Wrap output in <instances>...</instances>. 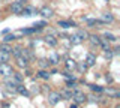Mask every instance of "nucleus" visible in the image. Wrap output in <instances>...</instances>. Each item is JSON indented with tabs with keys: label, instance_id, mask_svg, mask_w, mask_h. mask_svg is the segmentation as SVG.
I'll return each mask as SVG.
<instances>
[{
	"label": "nucleus",
	"instance_id": "obj_1",
	"mask_svg": "<svg viewBox=\"0 0 120 108\" xmlns=\"http://www.w3.org/2000/svg\"><path fill=\"white\" fill-rule=\"evenodd\" d=\"M72 98L75 101V104H82V102L87 101V96H86L81 90H74L72 92Z\"/></svg>",
	"mask_w": 120,
	"mask_h": 108
},
{
	"label": "nucleus",
	"instance_id": "obj_2",
	"mask_svg": "<svg viewBox=\"0 0 120 108\" xmlns=\"http://www.w3.org/2000/svg\"><path fill=\"white\" fill-rule=\"evenodd\" d=\"M0 74H2L3 77H11L14 74L12 66L8 65V63H0Z\"/></svg>",
	"mask_w": 120,
	"mask_h": 108
},
{
	"label": "nucleus",
	"instance_id": "obj_3",
	"mask_svg": "<svg viewBox=\"0 0 120 108\" xmlns=\"http://www.w3.org/2000/svg\"><path fill=\"white\" fill-rule=\"evenodd\" d=\"M36 14H38V9H36V8H33V6H24L20 15H24V17H32V15H36Z\"/></svg>",
	"mask_w": 120,
	"mask_h": 108
},
{
	"label": "nucleus",
	"instance_id": "obj_4",
	"mask_svg": "<svg viewBox=\"0 0 120 108\" xmlns=\"http://www.w3.org/2000/svg\"><path fill=\"white\" fill-rule=\"evenodd\" d=\"M22 8H24V3L22 2H14L11 5V11H12V14H15V15H20Z\"/></svg>",
	"mask_w": 120,
	"mask_h": 108
},
{
	"label": "nucleus",
	"instance_id": "obj_5",
	"mask_svg": "<svg viewBox=\"0 0 120 108\" xmlns=\"http://www.w3.org/2000/svg\"><path fill=\"white\" fill-rule=\"evenodd\" d=\"M60 101V93L59 92H51L50 95H48V102L51 104V105H56Z\"/></svg>",
	"mask_w": 120,
	"mask_h": 108
},
{
	"label": "nucleus",
	"instance_id": "obj_6",
	"mask_svg": "<svg viewBox=\"0 0 120 108\" xmlns=\"http://www.w3.org/2000/svg\"><path fill=\"white\" fill-rule=\"evenodd\" d=\"M15 62H17V66L18 68H27L29 66V60L26 57H22V56H18V57H15Z\"/></svg>",
	"mask_w": 120,
	"mask_h": 108
},
{
	"label": "nucleus",
	"instance_id": "obj_7",
	"mask_svg": "<svg viewBox=\"0 0 120 108\" xmlns=\"http://www.w3.org/2000/svg\"><path fill=\"white\" fill-rule=\"evenodd\" d=\"M101 21L104 23V26L105 24H111L112 21H114V15L110 14V12H105V14H102V17H101Z\"/></svg>",
	"mask_w": 120,
	"mask_h": 108
},
{
	"label": "nucleus",
	"instance_id": "obj_8",
	"mask_svg": "<svg viewBox=\"0 0 120 108\" xmlns=\"http://www.w3.org/2000/svg\"><path fill=\"white\" fill-rule=\"evenodd\" d=\"M86 65H87V68H90V66H93L96 63V56L95 54H92V53H89L87 56H86Z\"/></svg>",
	"mask_w": 120,
	"mask_h": 108
},
{
	"label": "nucleus",
	"instance_id": "obj_9",
	"mask_svg": "<svg viewBox=\"0 0 120 108\" xmlns=\"http://www.w3.org/2000/svg\"><path fill=\"white\" fill-rule=\"evenodd\" d=\"M38 14H41L44 18H51V17H52V9L45 6V8H42L41 11H38Z\"/></svg>",
	"mask_w": 120,
	"mask_h": 108
},
{
	"label": "nucleus",
	"instance_id": "obj_10",
	"mask_svg": "<svg viewBox=\"0 0 120 108\" xmlns=\"http://www.w3.org/2000/svg\"><path fill=\"white\" fill-rule=\"evenodd\" d=\"M87 39L90 41V44H92L93 47H99L101 42H102V41H101V38H99V36H96V35H90Z\"/></svg>",
	"mask_w": 120,
	"mask_h": 108
},
{
	"label": "nucleus",
	"instance_id": "obj_11",
	"mask_svg": "<svg viewBox=\"0 0 120 108\" xmlns=\"http://www.w3.org/2000/svg\"><path fill=\"white\" fill-rule=\"evenodd\" d=\"M65 66H66L68 71H74V69H77V62H75L74 59H66Z\"/></svg>",
	"mask_w": 120,
	"mask_h": 108
},
{
	"label": "nucleus",
	"instance_id": "obj_12",
	"mask_svg": "<svg viewBox=\"0 0 120 108\" xmlns=\"http://www.w3.org/2000/svg\"><path fill=\"white\" fill-rule=\"evenodd\" d=\"M57 26H60L62 29H69V27H75V24L74 21H63V20H60L59 23H57Z\"/></svg>",
	"mask_w": 120,
	"mask_h": 108
},
{
	"label": "nucleus",
	"instance_id": "obj_13",
	"mask_svg": "<svg viewBox=\"0 0 120 108\" xmlns=\"http://www.w3.org/2000/svg\"><path fill=\"white\" fill-rule=\"evenodd\" d=\"M104 92L107 93L108 96L114 98V99H119V98H120V92H119V90H116V89H107V90H104Z\"/></svg>",
	"mask_w": 120,
	"mask_h": 108
},
{
	"label": "nucleus",
	"instance_id": "obj_14",
	"mask_svg": "<svg viewBox=\"0 0 120 108\" xmlns=\"http://www.w3.org/2000/svg\"><path fill=\"white\" fill-rule=\"evenodd\" d=\"M44 41H45V42H47L50 47H56V45H57V39H56L54 36H51V35L45 36V38H44Z\"/></svg>",
	"mask_w": 120,
	"mask_h": 108
},
{
	"label": "nucleus",
	"instance_id": "obj_15",
	"mask_svg": "<svg viewBox=\"0 0 120 108\" xmlns=\"http://www.w3.org/2000/svg\"><path fill=\"white\" fill-rule=\"evenodd\" d=\"M15 90H17L18 93H20V95H22V96H30L29 90H27V89H26V87H24V86H22V84H18Z\"/></svg>",
	"mask_w": 120,
	"mask_h": 108
},
{
	"label": "nucleus",
	"instance_id": "obj_16",
	"mask_svg": "<svg viewBox=\"0 0 120 108\" xmlns=\"http://www.w3.org/2000/svg\"><path fill=\"white\" fill-rule=\"evenodd\" d=\"M86 21H87V26L89 27H96V26H104V23L101 20H95V18H93V20H87V18H86Z\"/></svg>",
	"mask_w": 120,
	"mask_h": 108
},
{
	"label": "nucleus",
	"instance_id": "obj_17",
	"mask_svg": "<svg viewBox=\"0 0 120 108\" xmlns=\"http://www.w3.org/2000/svg\"><path fill=\"white\" fill-rule=\"evenodd\" d=\"M69 41H71V44H72V45H80V44L82 42V39H81L78 35H72V36H69Z\"/></svg>",
	"mask_w": 120,
	"mask_h": 108
},
{
	"label": "nucleus",
	"instance_id": "obj_18",
	"mask_svg": "<svg viewBox=\"0 0 120 108\" xmlns=\"http://www.w3.org/2000/svg\"><path fill=\"white\" fill-rule=\"evenodd\" d=\"M11 59V53H5V51H0V63H8Z\"/></svg>",
	"mask_w": 120,
	"mask_h": 108
},
{
	"label": "nucleus",
	"instance_id": "obj_19",
	"mask_svg": "<svg viewBox=\"0 0 120 108\" xmlns=\"http://www.w3.org/2000/svg\"><path fill=\"white\" fill-rule=\"evenodd\" d=\"M17 86H18V83L14 80V78H12V80H6V87L8 89H12V90H15V89H17Z\"/></svg>",
	"mask_w": 120,
	"mask_h": 108
},
{
	"label": "nucleus",
	"instance_id": "obj_20",
	"mask_svg": "<svg viewBox=\"0 0 120 108\" xmlns=\"http://www.w3.org/2000/svg\"><path fill=\"white\" fill-rule=\"evenodd\" d=\"M0 51H5V53H12V47H11L8 42H3L2 45H0Z\"/></svg>",
	"mask_w": 120,
	"mask_h": 108
},
{
	"label": "nucleus",
	"instance_id": "obj_21",
	"mask_svg": "<svg viewBox=\"0 0 120 108\" xmlns=\"http://www.w3.org/2000/svg\"><path fill=\"white\" fill-rule=\"evenodd\" d=\"M104 38H105V41H107V42H116V41H117V38H116L114 35H112V33H104Z\"/></svg>",
	"mask_w": 120,
	"mask_h": 108
},
{
	"label": "nucleus",
	"instance_id": "obj_22",
	"mask_svg": "<svg viewBox=\"0 0 120 108\" xmlns=\"http://www.w3.org/2000/svg\"><path fill=\"white\" fill-rule=\"evenodd\" d=\"M38 77H39V78H42V80H48V78H50V74H48V71L41 69L39 72H38Z\"/></svg>",
	"mask_w": 120,
	"mask_h": 108
},
{
	"label": "nucleus",
	"instance_id": "obj_23",
	"mask_svg": "<svg viewBox=\"0 0 120 108\" xmlns=\"http://www.w3.org/2000/svg\"><path fill=\"white\" fill-rule=\"evenodd\" d=\"M60 98H63V99H71V98H72V92H69V90H62V92H60Z\"/></svg>",
	"mask_w": 120,
	"mask_h": 108
},
{
	"label": "nucleus",
	"instance_id": "obj_24",
	"mask_svg": "<svg viewBox=\"0 0 120 108\" xmlns=\"http://www.w3.org/2000/svg\"><path fill=\"white\" fill-rule=\"evenodd\" d=\"M50 65H51V63H50V60H47V59H41V60H39V66H41V69H47Z\"/></svg>",
	"mask_w": 120,
	"mask_h": 108
},
{
	"label": "nucleus",
	"instance_id": "obj_25",
	"mask_svg": "<svg viewBox=\"0 0 120 108\" xmlns=\"http://www.w3.org/2000/svg\"><path fill=\"white\" fill-rule=\"evenodd\" d=\"M50 63H52V65H57V63H60V57H59V54H51V57H50Z\"/></svg>",
	"mask_w": 120,
	"mask_h": 108
},
{
	"label": "nucleus",
	"instance_id": "obj_26",
	"mask_svg": "<svg viewBox=\"0 0 120 108\" xmlns=\"http://www.w3.org/2000/svg\"><path fill=\"white\" fill-rule=\"evenodd\" d=\"M89 87L92 89L93 92H96V93H102L104 92V89L101 87V86H96V84H89Z\"/></svg>",
	"mask_w": 120,
	"mask_h": 108
},
{
	"label": "nucleus",
	"instance_id": "obj_27",
	"mask_svg": "<svg viewBox=\"0 0 120 108\" xmlns=\"http://www.w3.org/2000/svg\"><path fill=\"white\" fill-rule=\"evenodd\" d=\"M77 35L80 36L81 39H87V38H89V33L86 32V30H78V33H77Z\"/></svg>",
	"mask_w": 120,
	"mask_h": 108
},
{
	"label": "nucleus",
	"instance_id": "obj_28",
	"mask_svg": "<svg viewBox=\"0 0 120 108\" xmlns=\"http://www.w3.org/2000/svg\"><path fill=\"white\" fill-rule=\"evenodd\" d=\"M12 75H14V80H15V81H17V83H18V84H20V83H21V81H22V75H21V74H15V72H14V74H12Z\"/></svg>",
	"mask_w": 120,
	"mask_h": 108
},
{
	"label": "nucleus",
	"instance_id": "obj_29",
	"mask_svg": "<svg viewBox=\"0 0 120 108\" xmlns=\"http://www.w3.org/2000/svg\"><path fill=\"white\" fill-rule=\"evenodd\" d=\"M12 51H14V56H15V57H18V56H21L22 48L21 47H17V48H12Z\"/></svg>",
	"mask_w": 120,
	"mask_h": 108
},
{
	"label": "nucleus",
	"instance_id": "obj_30",
	"mask_svg": "<svg viewBox=\"0 0 120 108\" xmlns=\"http://www.w3.org/2000/svg\"><path fill=\"white\" fill-rule=\"evenodd\" d=\"M14 39H15V35H6L5 38H3L5 42H11V41H14Z\"/></svg>",
	"mask_w": 120,
	"mask_h": 108
},
{
	"label": "nucleus",
	"instance_id": "obj_31",
	"mask_svg": "<svg viewBox=\"0 0 120 108\" xmlns=\"http://www.w3.org/2000/svg\"><path fill=\"white\" fill-rule=\"evenodd\" d=\"M63 75H65V77L68 78V80H75V77H74L72 74L69 72V71H65V72H63Z\"/></svg>",
	"mask_w": 120,
	"mask_h": 108
},
{
	"label": "nucleus",
	"instance_id": "obj_32",
	"mask_svg": "<svg viewBox=\"0 0 120 108\" xmlns=\"http://www.w3.org/2000/svg\"><path fill=\"white\" fill-rule=\"evenodd\" d=\"M77 68L81 71V72H86V69H87V65H86V63H81V65H78L77 63Z\"/></svg>",
	"mask_w": 120,
	"mask_h": 108
},
{
	"label": "nucleus",
	"instance_id": "obj_33",
	"mask_svg": "<svg viewBox=\"0 0 120 108\" xmlns=\"http://www.w3.org/2000/svg\"><path fill=\"white\" fill-rule=\"evenodd\" d=\"M66 87H68V89H74V87H75V80H69V81L66 83Z\"/></svg>",
	"mask_w": 120,
	"mask_h": 108
},
{
	"label": "nucleus",
	"instance_id": "obj_34",
	"mask_svg": "<svg viewBox=\"0 0 120 108\" xmlns=\"http://www.w3.org/2000/svg\"><path fill=\"white\" fill-rule=\"evenodd\" d=\"M105 80H107L108 83H112V81H114V80H112V77L110 75V74H107V75H105Z\"/></svg>",
	"mask_w": 120,
	"mask_h": 108
},
{
	"label": "nucleus",
	"instance_id": "obj_35",
	"mask_svg": "<svg viewBox=\"0 0 120 108\" xmlns=\"http://www.w3.org/2000/svg\"><path fill=\"white\" fill-rule=\"evenodd\" d=\"M32 92H33V93H39V92H41V89L38 87V86H33V87H32Z\"/></svg>",
	"mask_w": 120,
	"mask_h": 108
},
{
	"label": "nucleus",
	"instance_id": "obj_36",
	"mask_svg": "<svg viewBox=\"0 0 120 108\" xmlns=\"http://www.w3.org/2000/svg\"><path fill=\"white\" fill-rule=\"evenodd\" d=\"M69 108H78V104H72V105H71Z\"/></svg>",
	"mask_w": 120,
	"mask_h": 108
},
{
	"label": "nucleus",
	"instance_id": "obj_37",
	"mask_svg": "<svg viewBox=\"0 0 120 108\" xmlns=\"http://www.w3.org/2000/svg\"><path fill=\"white\" fill-rule=\"evenodd\" d=\"M2 107H3V108H11V107H9V104H3Z\"/></svg>",
	"mask_w": 120,
	"mask_h": 108
},
{
	"label": "nucleus",
	"instance_id": "obj_38",
	"mask_svg": "<svg viewBox=\"0 0 120 108\" xmlns=\"http://www.w3.org/2000/svg\"><path fill=\"white\" fill-rule=\"evenodd\" d=\"M114 108H120V105H116V107H114Z\"/></svg>",
	"mask_w": 120,
	"mask_h": 108
}]
</instances>
